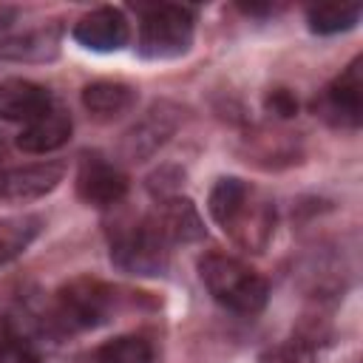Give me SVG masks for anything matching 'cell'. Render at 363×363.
<instances>
[{
  "label": "cell",
  "mask_w": 363,
  "mask_h": 363,
  "mask_svg": "<svg viewBox=\"0 0 363 363\" xmlns=\"http://www.w3.org/2000/svg\"><path fill=\"white\" fill-rule=\"evenodd\" d=\"M14 17H17V11H14L11 6H0V37H3V34L11 28Z\"/></svg>",
  "instance_id": "cell-21"
},
{
  "label": "cell",
  "mask_w": 363,
  "mask_h": 363,
  "mask_svg": "<svg viewBox=\"0 0 363 363\" xmlns=\"http://www.w3.org/2000/svg\"><path fill=\"white\" fill-rule=\"evenodd\" d=\"M54 108L51 94L23 77H9L0 82V116L9 122H34L37 116L48 113Z\"/></svg>",
  "instance_id": "cell-8"
},
{
  "label": "cell",
  "mask_w": 363,
  "mask_h": 363,
  "mask_svg": "<svg viewBox=\"0 0 363 363\" xmlns=\"http://www.w3.org/2000/svg\"><path fill=\"white\" fill-rule=\"evenodd\" d=\"M94 363H153V346L139 335H122L99 346Z\"/></svg>",
  "instance_id": "cell-17"
},
{
  "label": "cell",
  "mask_w": 363,
  "mask_h": 363,
  "mask_svg": "<svg viewBox=\"0 0 363 363\" xmlns=\"http://www.w3.org/2000/svg\"><path fill=\"white\" fill-rule=\"evenodd\" d=\"M82 105L96 119H119L136 105V91L125 82H91L82 88Z\"/></svg>",
  "instance_id": "cell-14"
},
{
  "label": "cell",
  "mask_w": 363,
  "mask_h": 363,
  "mask_svg": "<svg viewBox=\"0 0 363 363\" xmlns=\"http://www.w3.org/2000/svg\"><path fill=\"white\" fill-rule=\"evenodd\" d=\"M71 139V116L62 108H51L34 122L23 125L17 136V147L26 153H54Z\"/></svg>",
  "instance_id": "cell-12"
},
{
  "label": "cell",
  "mask_w": 363,
  "mask_h": 363,
  "mask_svg": "<svg viewBox=\"0 0 363 363\" xmlns=\"http://www.w3.org/2000/svg\"><path fill=\"white\" fill-rule=\"evenodd\" d=\"M306 20L315 34L349 31L360 20V6L357 3H318L306 9Z\"/></svg>",
  "instance_id": "cell-16"
},
{
  "label": "cell",
  "mask_w": 363,
  "mask_h": 363,
  "mask_svg": "<svg viewBox=\"0 0 363 363\" xmlns=\"http://www.w3.org/2000/svg\"><path fill=\"white\" fill-rule=\"evenodd\" d=\"M193 45V11L179 3H156L142 11L139 54L147 60H173Z\"/></svg>",
  "instance_id": "cell-2"
},
{
  "label": "cell",
  "mask_w": 363,
  "mask_h": 363,
  "mask_svg": "<svg viewBox=\"0 0 363 363\" xmlns=\"http://www.w3.org/2000/svg\"><path fill=\"white\" fill-rule=\"evenodd\" d=\"M111 261L130 275H162L170 261V244L156 233L150 218H142L111 238Z\"/></svg>",
  "instance_id": "cell-3"
},
{
  "label": "cell",
  "mask_w": 363,
  "mask_h": 363,
  "mask_svg": "<svg viewBox=\"0 0 363 363\" xmlns=\"http://www.w3.org/2000/svg\"><path fill=\"white\" fill-rule=\"evenodd\" d=\"M40 230H43V218L31 213L0 218V267L23 255L31 247V241L40 235Z\"/></svg>",
  "instance_id": "cell-15"
},
{
  "label": "cell",
  "mask_w": 363,
  "mask_h": 363,
  "mask_svg": "<svg viewBox=\"0 0 363 363\" xmlns=\"http://www.w3.org/2000/svg\"><path fill=\"white\" fill-rule=\"evenodd\" d=\"M199 275L213 295L216 303L235 315H255L267 306L269 286L264 275H258L252 267L244 261L224 255V252H210L199 261Z\"/></svg>",
  "instance_id": "cell-1"
},
{
  "label": "cell",
  "mask_w": 363,
  "mask_h": 363,
  "mask_svg": "<svg viewBox=\"0 0 363 363\" xmlns=\"http://www.w3.org/2000/svg\"><path fill=\"white\" fill-rule=\"evenodd\" d=\"M176 122H179V111H176L173 105H167V102L153 105V108L147 111V116H145L142 122H136V125L128 130L125 145H122L125 156L133 159V162H142V159L150 156L159 145L167 142V136L176 130Z\"/></svg>",
  "instance_id": "cell-11"
},
{
  "label": "cell",
  "mask_w": 363,
  "mask_h": 363,
  "mask_svg": "<svg viewBox=\"0 0 363 363\" xmlns=\"http://www.w3.org/2000/svg\"><path fill=\"white\" fill-rule=\"evenodd\" d=\"M65 176L60 162H34L20 167H0V201H31L51 193Z\"/></svg>",
  "instance_id": "cell-6"
},
{
  "label": "cell",
  "mask_w": 363,
  "mask_h": 363,
  "mask_svg": "<svg viewBox=\"0 0 363 363\" xmlns=\"http://www.w3.org/2000/svg\"><path fill=\"white\" fill-rule=\"evenodd\" d=\"M0 363H40V352L34 340H28L20 329L3 323L0 326Z\"/></svg>",
  "instance_id": "cell-18"
},
{
  "label": "cell",
  "mask_w": 363,
  "mask_h": 363,
  "mask_svg": "<svg viewBox=\"0 0 363 363\" xmlns=\"http://www.w3.org/2000/svg\"><path fill=\"white\" fill-rule=\"evenodd\" d=\"M128 37H130L128 17L113 6L94 9L82 14L74 26V40L91 51H119L128 43Z\"/></svg>",
  "instance_id": "cell-7"
},
{
  "label": "cell",
  "mask_w": 363,
  "mask_h": 363,
  "mask_svg": "<svg viewBox=\"0 0 363 363\" xmlns=\"http://www.w3.org/2000/svg\"><path fill=\"white\" fill-rule=\"evenodd\" d=\"M111 309V292L96 281H77L60 292L57 315L68 329H85L105 320Z\"/></svg>",
  "instance_id": "cell-5"
},
{
  "label": "cell",
  "mask_w": 363,
  "mask_h": 363,
  "mask_svg": "<svg viewBox=\"0 0 363 363\" xmlns=\"http://www.w3.org/2000/svg\"><path fill=\"white\" fill-rule=\"evenodd\" d=\"M261 363H318V346L309 337H289L281 346L269 349Z\"/></svg>",
  "instance_id": "cell-19"
},
{
  "label": "cell",
  "mask_w": 363,
  "mask_h": 363,
  "mask_svg": "<svg viewBox=\"0 0 363 363\" xmlns=\"http://www.w3.org/2000/svg\"><path fill=\"white\" fill-rule=\"evenodd\" d=\"M147 218L170 247L190 244L204 235V221L190 199H164L156 204V210Z\"/></svg>",
  "instance_id": "cell-9"
},
{
  "label": "cell",
  "mask_w": 363,
  "mask_h": 363,
  "mask_svg": "<svg viewBox=\"0 0 363 363\" xmlns=\"http://www.w3.org/2000/svg\"><path fill=\"white\" fill-rule=\"evenodd\" d=\"M250 187L241 182V179H218L216 187L210 190V201H207V210L213 216V221L224 230H233L241 224V218L247 216L250 210Z\"/></svg>",
  "instance_id": "cell-13"
},
{
  "label": "cell",
  "mask_w": 363,
  "mask_h": 363,
  "mask_svg": "<svg viewBox=\"0 0 363 363\" xmlns=\"http://www.w3.org/2000/svg\"><path fill=\"white\" fill-rule=\"evenodd\" d=\"M77 196L91 207H113L128 196V176L108 159L85 156L77 173Z\"/></svg>",
  "instance_id": "cell-4"
},
{
  "label": "cell",
  "mask_w": 363,
  "mask_h": 363,
  "mask_svg": "<svg viewBox=\"0 0 363 363\" xmlns=\"http://www.w3.org/2000/svg\"><path fill=\"white\" fill-rule=\"evenodd\" d=\"M267 105H269L278 116H292V113L298 111V99H295L289 91H284V88L272 91V94H269V99H267Z\"/></svg>",
  "instance_id": "cell-20"
},
{
  "label": "cell",
  "mask_w": 363,
  "mask_h": 363,
  "mask_svg": "<svg viewBox=\"0 0 363 363\" xmlns=\"http://www.w3.org/2000/svg\"><path fill=\"white\" fill-rule=\"evenodd\" d=\"M360 60H354L329 88L323 96L326 113L343 128H357L363 122V71Z\"/></svg>",
  "instance_id": "cell-10"
}]
</instances>
